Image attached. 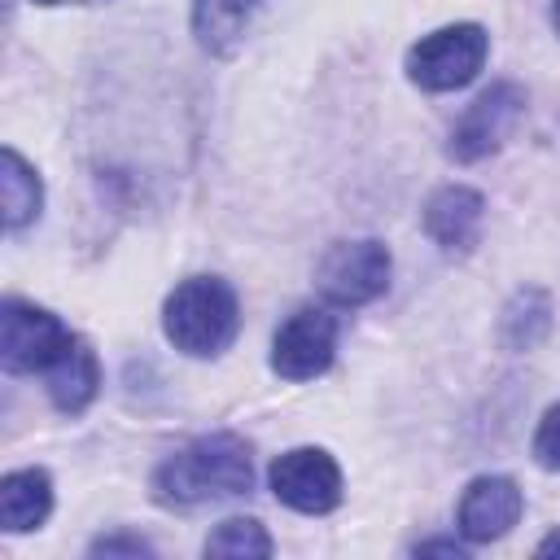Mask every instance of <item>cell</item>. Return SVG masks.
<instances>
[{
  "instance_id": "cell-1",
  "label": "cell",
  "mask_w": 560,
  "mask_h": 560,
  "mask_svg": "<svg viewBox=\"0 0 560 560\" xmlns=\"http://www.w3.org/2000/svg\"><path fill=\"white\" fill-rule=\"evenodd\" d=\"M249 481H254L249 446L236 433H210V438H197L192 446L175 451L153 472V499L166 508H197L210 499L245 494Z\"/></svg>"
},
{
  "instance_id": "cell-2",
  "label": "cell",
  "mask_w": 560,
  "mask_h": 560,
  "mask_svg": "<svg viewBox=\"0 0 560 560\" xmlns=\"http://www.w3.org/2000/svg\"><path fill=\"white\" fill-rule=\"evenodd\" d=\"M162 324H166V337L175 341V350L210 359L236 341L241 306H236V293L228 289V280L192 276V280L175 284V293L166 298Z\"/></svg>"
},
{
  "instance_id": "cell-3",
  "label": "cell",
  "mask_w": 560,
  "mask_h": 560,
  "mask_svg": "<svg viewBox=\"0 0 560 560\" xmlns=\"http://www.w3.org/2000/svg\"><path fill=\"white\" fill-rule=\"evenodd\" d=\"M486 52H490L486 31L477 22H455V26L424 35L420 44H411L407 74L424 92H455L477 79V70L486 66Z\"/></svg>"
},
{
  "instance_id": "cell-4",
  "label": "cell",
  "mask_w": 560,
  "mask_h": 560,
  "mask_svg": "<svg viewBox=\"0 0 560 560\" xmlns=\"http://www.w3.org/2000/svg\"><path fill=\"white\" fill-rule=\"evenodd\" d=\"M70 346H74V332L57 315H48L31 302H18V298L4 302V311H0V359H4L9 372H44L48 376L70 354Z\"/></svg>"
},
{
  "instance_id": "cell-5",
  "label": "cell",
  "mask_w": 560,
  "mask_h": 560,
  "mask_svg": "<svg viewBox=\"0 0 560 560\" xmlns=\"http://www.w3.org/2000/svg\"><path fill=\"white\" fill-rule=\"evenodd\" d=\"M319 293L337 306H363L389 284V249L381 241H341L319 258Z\"/></svg>"
},
{
  "instance_id": "cell-6",
  "label": "cell",
  "mask_w": 560,
  "mask_h": 560,
  "mask_svg": "<svg viewBox=\"0 0 560 560\" xmlns=\"http://www.w3.org/2000/svg\"><path fill=\"white\" fill-rule=\"evenodd\" d=\"M271 490L284 508L319 516L341 503V468L319 446H298L271 464Z\"/></svg>"
},
{
  "instance_id": "cell-7",
  "label": "cell",
  "mask_w": 560,
  "mask_h": 560,
  "mask_svg": "<svg viewBox=\"0 0 560 560\" xmlns=\"http://www.w3.org/2000/svg\"><path fill=\"white\" fill-rule=\"evenodd\" d=\"M521 114H525V92H521L516 83H494L490 92H481V96L464 109V118H459L455 131H451L446 153H451L455 162H477V158L494 153V149L508 140V131L521 122Z\"/></svg>"
},
{
  "instance_id": "cell-8",
  "label": "cell",
  "mask_w": 560,
  "mask_h": 560,
  "mask_svg": "<svg viewBox=\"0 0 560 560\" xmlns=\"http://www.w3.org/2000/svg\"><path fill=\"white\" fill-rule=\"evenodd\" d=\"M332 350H337V319L319 306H302L280 324L271 341V368L284 381H311L328 372Z\"/></svg>"
},
{
  "instance_id": "cell-9",
  "label": "cell",
  "mask_w": 560,
  "mask_h": 560,
  "mask_svg": "<svg viewBox=\"0 0 560 560\" xmlns=\"http://www.w3.org/2000/svg\"><path fill=\"white\" fill-rule=\"evenodd\" d=\"M525 512V499L512 477H477L459 499V534L468 542L503 538Z\"/></svg>"
},
{
  "instance_id": "cell-10",
  "label": "cell",
  "mask_w": 560,
  "mask_h": 560,
  "mask_svg": "<svg viewBox=\"0 0 560 560\" xmlns=\"http://www.w3.org/2000/svg\"><path fill=\"white\" fill-rule=\"evenodd\" d=\"M481 214H486L481 192H472L464 184H451V188L433 192V201L424 206V228L442 249L464 254V249H472V241L481 232Z\"/></svg>"
},
{
  "instance_id": "cell-11",
  "label": "cell",
  "mask_w": 560,
  "mask_h": 560,
  "mask_svg": "<svg viewBox=\"0 0 560 560\" xmlns=\"http://www.w3.org/2000/svg\"><path fill=\"white\" fill-rule=\"evenodd\" d=\"M48 512H52V481H48V472L22 468V472H9L0 481V525L9 534L44 525Z\"/></svg>"
},
{
  "instance_id": "cell-12",
  "label": "cell",
  "mask_w": 560,
  "mask_h": 560,
  "mask_svg": "<svg viewBox=\"0 0 560 560\" xmlns=\"http://www.w3.org/2000/svg\"><path fill=\"white\" fill-rule=\"evenodd\" d=\"M258 0H197L192 4V35L206 52L228 57L245 39V26L254 18Z\"/></svg>"
},
{
  "instance_id": "cell-13",
  "label": "cell",
  "mask_w": 560,
  "mask_h": 560,
  "mask_svg": "<svg viewBox=\"0 0 560 560\" xmlns=\"http://www.w3.org/2000/svg\"><path fill=\"white\" fill-rule=\"evenodd\" d=\"M96 385H101V368H96V354L83 337H74L70 354L48 372V394L61 411H83L92 398H96Z\"/></svg>"
},
{
  "instance_id": "cell-14",
  "label": "cell",
  "mask_w": 560,
  "mask_h": 560,
  "mask_svg": "<svg viewBox=\"0 0 560 560\" xmlns=\"http://www.w3.org/2000/svg\"><path fill=\"white\" fill-rule=\"evenodd\" d=\"M0 192H4V228L18 232L26 228L39 206H44V188H39V175L22 162L18 149H4L0 153Z\"/></svg>"
},
{
  "instance_id": "cell-15",
  "label": "cell",
  "mask_w": 560,
  "mask_h": 560,
  "mask_svg": "<svg viewBox=\"0 0 560 560\" xmlns=\"http://www.w3.org/2000/svg\"><path fill=\"white\" fill-rule=\"evenodd\" d=\"M551 328V302L542 289H521L503 311V341L512 350H534Z\"/></svg>"
},
{
  "instance_id": "cell-16",
  "label": "cell",
  "mask_w": 560,
  "mask_h": 560,
  "mask_svg": "<svg viewBox=\"0 0 560 560\" xmlns=\"http://www.w3.org/2000/svg\"><path fill=\"white\" fill-rule=\"evenodd\" d=\"M206 556H228V560H262L271 556V538L258 521H223L210 538H206Z\"/></svg>"
},
{
  "instance_id": "cell-17",
  "label": "cell",
  "mask_w": 560,
  "mask_h": 560,
  "mask_svg": "<svg viewBox=\"0 0 560 560\" xmlns=\"http://www.w3.org/2000/svg\"><path fill=\"white\" fill-rule=\"evenodd\" d=\"M534 459L551 472H560V402L538 420V433H534Z\"/></svg>"
},
{
  "instance_id": "cell-18",
  "label": "cell",
  "mask_w": 560,
  "mask_h": 560,
  "mask_svg": "<svg viewBox=\"0 0 560 560\" xmlns=\"http://www.w3.org/2000/svg\"><path fill=\"white\" fill-rule=\"evenodd\" d=\"M153 547L144 538H96L92 556H149Z\"/></svg>"
},
{
  "instance_id": "cell-19",
  "label": "cell",
  "mask_w": 560,
  "mask_h": 560,
  "mask_svg": "<svg viewBox=\"0 0 560 560\" xmlns=\"http://www.w3.org/2000/svg\"><path fill=\"white\" fill-rule=\"evenodd\" d=\"M538 556H560V529H556L551 538H542V542H538Z\"/></svg>"
},
{
  "instance_id": "cell-20",
  "label": "cell",
  "mask_w": 560,
  "mask_h": 560,
  "mask_svg": "<svg viewBox=\"0 0 560 560\" xmlns=\"http://www.w3.org/2000/svg\"><path fill=\"white\" fill-rule=\"evenodd\" d=\"M416 551H446V556H459L455 542H424V547H416Z\"/></svg>"
},
{
  "instance_id": "cell-21",
  "label": "cell",
  "mask_w": 560,
  "mask_h": 560,
  "mask_svg": "<svg viewBox=\"0 0 560 560\" xmlns=\"http://www.w3.org/2000/svg\"><path fill=\"white\" fill-rule=\"evenodd\" d=\"M39 4H105V0H39Z\"/></svg>"
},
{
  "instance_id": "cell-22",
  "label": "cell",
  "mask_w": 560,
  "mask_h": 560,
  "mask_svg": "<svg viewBox=\"0 0 560 560\" xmlns=\"http://www.w3.org/2000/svg\"><path fill=\"white\" fill-rule=\"evenodd\" d=\"M551 22H556V31H560V0H556V9H551Z\"/></svg>"
}]
</instances>
